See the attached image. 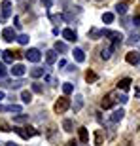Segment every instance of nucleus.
Segmentation results:
<instances>
[{
	"label": "nucleus",
	"instance_id": "nucleus-1",
	"mask_svg": "<svg viewBox=\"0 0 140 146\" xmlns=\"http://www.w3.org/2000/svg\"><path fill=\"white\" fill-rule=\"evenodd\" d=\"M102 36H108L110 40H112V48L114 49L118 48V46H121V42H123V34L116 33V31H102Z\"/></svg>",
	"mask_w": 140,
	"mask_h": 146
},
{
	"label": "nucleus",
	"instance_id": "nucleus-2",
	"mask_svg": "<svg viewBox=\"0 0 140 146\" xmlns=\"http://www.w3.org/2000/svg\"><path fill=\"white\" fill-rule=\"evenodd\" d=\"M68 108H70V99H68V97H61V99H57V101H55V104H53L55 114H63V112H66Z\"/></svg>",
	"mask_w": 140,
	"mask_h": 146
},
{
	"label": "nucleus",
	"instance_id": "nucleus-3",
	"mask_svg": "<svg viewBox=\"0 0 140 146\" xmlns=\"http://www.w3.org/2000/svg\"><path fill=\"white\" fill-rule=\"evenodd\" d=\"M15 133L21 137V139H30V137L38 135V129H32V127H17Z\"/></svg>",
	"mask_w": 140,
	"mask_h": 146
},
{
	"label": "nucleus",
	"instance_id": "nucleus-4",
	"mask_svg": "<svg viewBox=\"0 0 140 146\" xmlns=\"http://www.w3.org/2000/svg\"><path fill=\"white\" fill-rule=\"evenodd\" d=\"M25 57H27L30 63H38V61L42 59V53H40L38 48H28V51H25Z\"/></svg>",
	"mask_w": 140,
	"mask_h": 146
},
{
	"label": "nucleus",
	"instance_id": "nucleus-5",
	"mask_svg": "<svg viewBox=\"0 0 140 146\" xmlns=\"http://www.w3.org/2000/svg\"><path fill=\"white\" fill-rule=\"evenodd\" d=\"M0 8H2V13H0V21H6V19L11 15V2H10V0H4Z\"/></svg>",
	"mask_w": 140,
	"mask_h": 146
},
{
	"label": "nucleus",
	"instance_id": "nucleus-6",
	"mask_svg": "<svg viewBox=\"0 0 140 146\" xmlns=\"http://www.w3.org/2000/svg\"><path fill=\"white\" fill-rule=\"evenodd\" d=\"M2 38H4L6 42H13V40H17V34L11 27H6L4 31H2Z\"/></svg>",
	"mask_w": 140,
	"mask_h": 146
},
{
	"label": "nucleus",
	"instance_id": "nucleus-7",
	"mask_svg": "<svg viewBox=\"0 0 140 146\" xmlns=\"http://www.w3.org/2000/svg\"><path fill=\"white\" fill-rule=\"evenodd\" d=\"M125 61H127L129 65H138L140 63V53L138 51H129V53L125 55Z\"/></svg>",
	"mask_w": 140,
	"mask_h": 146
},
{
	"label": "nucleus",
	"instance_id": "nucleus-8",
	"mask_svg": "<svg viewBox=\"0 0 140 146\" xmlns=\"http://www.w3.org/2000/svg\"><path fill=\"white\" fill-rule=\"evenodd\" d=\"M123 116H125V110L123 108H116V110H114V114L110 116V119H112V123H118V121L123 119Z\"/></svg>",
	"mask_w": 140,
	"mask_h": 146
},
{
	"label": "nucleus",
	"instance_id": "nucleus-9",
	"mask_svg": "<svg viewBox=\"0 0 140 146\" xmlns=\"http://www.w3.org/2000/svg\"><path fill=\"white\" fill-rule=\"evenodd\" d=\"M25 70H27V68H25L21 63H17V65L11 66V76H17V78H21V76L25 74Z\"/></svg>",
	"mask_w": 140,
	"mask_h": 146
},
{
	"label": "nucleus",
	"instance_id": "nucleus-10",
	"mask_svg": "<svg viewBox=\"0 0 140 146\" xmlns=\"http://www.w3.org/2000/svg\"><path fill=\"white\" fill-rule=\"evenodd\" d=\"M114 101H116V99H114V95H112V93H108L106 97L100 101V106H102V108H112V106H114Z\"/></svg>",
	"mask_w": 140,
	"mask_h": 146
},
{
	"label": "nucleus",
	"instance_id": "nucleus-11",
	"mask_svg": "<svg viewBox=\"0 0 140 146\" xmlns=\"http://www.w3.org/2000/svg\"><path fill=\"white\" fill-rule=\"evenodd\" d=\"M13 59H15V53H13V51H10V49L2 51V63H8V65H11V63H13Z\"/></svg>",
	"mask_w": 140,
	"mask_h": 146
},
{
	"label": "nucleus",
	"instance_id": "nucleus-12",
	"mask_svg": "<svg viewBox=\"0 0 140 146\" xmlns=\"http://www.w3.org/2000/svg\"><path fill=\"white\" fill-rule=\"evenodd\" d=\"M63 36H65L68 42H76V40H78V34H76V31H72V29H65V31H63Z\"/></svg>",
	"mask_w": 140,
	"mask_h": 146
},
{
	"label": "nucleus",
	"instance_id": "nucleus-13",
	"mask_svg": "<svg viewBox=\"0 0 140 146\" xmlns=\"http://www.w3.org/2000/svg\"><path fill=\"white\" fill-rule=\"evenodd\" d=\"M55 61H57V51H55V49L46 51V63H48V65H53Z\"/></svg>",
	"mask_w": 140,
	"mask_h": 146
},
{
	"label": "nucleus",
	"instance_id": "nucleus-14",
	"mask_svg": "<svg viewBox=\"0 0 140 146\" xmlns=\"http://www.w3.org/2000/svg\"><path fill=\"white\" fill-rule=\"evenodd\" d=\"M2 112H15V114H21V106L19 104H8V106H0Z\"/></svg>",
	"mask_w": 140,
	"mask_h": 146
},
{
	"label": "nucleus",
	"instance_id": "nucleus-15",
	"mask_svg": "<svg viewBox=\"0 0 140 146\" xmlns=\"http://www.w3.org/2000/svg\"><path fill=\"white\" fill-rule=\"evenodd\" d=\"M131 84H133V82H131V78H123V80L118 82V87H119V89H123V91H127V89L131 87Z\"/></svg>",
	"mask_w": 140,
	"mask_h": 146
},
{
	"label": "nucleus",
	"instance_id": "nucleus-16",
	"mask_svg": "<svg viewBox=\"0 0 140 146\" xmlns=\"http://www.w3.org/2000/svg\"><path fill=\"white\" fill-rule=\"evenodd\" d=\"M74 59L78 61V63H83V61H85V53H83V49H80V48L74 49Z\"/></svg>",
	"mask_w": 140,
	"mask_h": 146
},
{
	"label": "nucleus",
	"instance_id": "nucleus-17",
	"mask_svg": "<svg viewBox=\"0 0 140 146\" xmlns=\"http://www.w3.org/2000/svg\"><path fill=\"white\" fill-rule=\"evenodd\" d=\"M85 80H87V84H95V82L98 80L97 72H93V70H87V72H85Z\"/></svg>",
	"mask_w": 140,
	"mask_h": 146
},
{
	"label": "nucleus",
	"instance_id": "nucleus-18",
	"mask_svg": "<svg viewBox=\"0 0 140 146\" xmlns=\"http://www.w3.org/2000/svg\"><path fill=\"white\" fill-rule=\"evenodd\" d=\"M78 135H80V141L81 142H87V141H89V133H87L85 127H80V129H78Z\"/></svg>",
	"mask_w": 140,
	"mask_h": 146
},
{
	"label": "nucleus",
	"instance_id": "nucleus-19",
	"mask_svg": "<svg viewBox=\"0 0 140 146\" xmlns=\"http://www.w3.org/2000/svg\"><path fill=\"white\" fill-rule=\"evenodd\" d=\"M21 99H23V103H30V101H32V93L28 91V89H23L21 91Z\"/></svg>",
	"mask_w": 140,
	"mask_h": 146
},
{
	"label": "nucleus",
	"instance_id": "nucleus-20",
	"mask_svg": "<svg viewBox=\"0 0 140 146\" xmlns=\"http://www.w3.org/2000/svg\"><path fill=\"white\" fill-rule=\"evenodd\" d=\"M116 11H118L119 15H125V13H127V4H125V2H118V4H116Z\"/></svg>",
	"mask_w": 140,
	"mask_h": 146
},
{
	"label": "nucleus",
	"instance_id": "nucleus-21",
	"mask_svg": "<svg viewBox=\"0 0 140 146\" xmlns=\"http://www.w3.org/2000/svg\"><path fill=\"white\" fill-rule=\"evenodd\" d=\"M81 106H83V97L81 95H76V103H74V112H80Z\"/></svg>",
	"mask_w": 140,
	"mask_h": 146
},
{
	"label": "nucleus",
	"instance_id": "nucleus-22",
	"mask_svg": "<svg viewBox=\"0 0 140 146\" xmlns=\"http://www.w3.org/2000/svg\"><path fill=\"white\" fill-rule=\"evenodd\" d=\"M112 51H114V48H112V46H110V48H104L102 51H100V57H102L104 61H108L110 57H112Z\"/></svg>",
	"mask_w": 140,
	"mask_h": 146
},
{
	"label": "nucleus",
	"instance_id": "nucleus-23",
	"mask_svg": "<svg viewBox=\"0 0 140 146\" xmlns=\"http://www.w3.org/2000/svg\"><path fill=\"white\" fill-rule=\"evenodd\" d=\"M72 91H74V86H72L70 82H65V84H63V93H65V95H70Z\"/></svg>",
	"mask_w": 140,
	"mask_h": 146
},
{
	"label": "nucleus",
	"instance_id": "nucleus-24",
	"mask_svg": "<svg viewBox=\"0 0 140 146\" xmlns=\"http://www.w3.org/2000/svg\"><path fill=\"white\" fill-rule=\"evenodd\" d=\"M30 76H32V78H40V76H44V68H40V66H34L32 70H30Z\"/></svg>",
	"mask_w": 140,
	"mask_h": 146
},
{
	"label": "nucleus",
	"instance_id": "nucleus-25",
	"mask_svg": "<svg viewBox=\"0 0 140 146\" xmlns=\"http://www.w3.org/2000/svg\"><path fill=\"white\" fill-rule=\"evenodd\" d=\"M53 49H55V51H61V53H65V51H66V44H65V42H55Z\"/></svg>",
	"mask_w": 140,
	"mask_h": 146
},
{
	"label": "nucleus",
	"instance_id": "nucleus-26",
	"mask_svg": "<svg viewBox=\"0 0 140 146\" xmlns=\"http://www.w3.org/2000/svg\"><path fill=\"white\" fill-rule=\"evenodd\" d=\"M28 40H30V38H28V34H19V36H17V42L21 44V46H27Z\"/></svg>",
	"mask_w": 140,
	"mask_h": 146
},
{
	"label": "nucleus",
	"instance_id": "nucleus-27",
	"mask_svg": "<svg viewBox=\"0 0 140 146\" xmlns=\"http://www.w3.org/2000/svg\"><path fill=\"white\" fill-rule=\"evenodd\" d=\"M98 36H102V31H98V29H91L89 31V38H95L97 40Z\"/></svg>",
	"mask_w": 140,
	"mask_h": 146
},
{
	"label": "nucleus",
	"instance_id": "nucleus-28",
	"mask_svg": "<svg viewBox=\"0 0 140 146\" xmlns=\"http://www.w3.org/2000/svg\"><path fill=\"white\" fill-rule=\"evenodd\" d=\"M102 21L106 23V25H108V23H112V21H114V13H110V11H106V13L102 15Z\"/></svg>",
	"mask_w": 140,
	"mask_h": 146
},
{
	"label": "nucleus",
	"instance_id": "nucleus-29",
	"mask_svg": "<svg viewBox=\"0 0 140 146\" xmlns=\"http://www.w3.org/2000/svg\"><path fill=\"white\" fill-rule=\"evenodd\" d=\"M102 139H104V137H102V131L98 129L97 133H95V144H102Z\"/></svg>",
	"mask_w": 140,
	"mask_h": 146
},
{
	"label": "nucleus",
	"instance_id": "nucleus-30",
	"mask_svg": "<svg viewBox=\"0 0 140 146\" xmlns=\"http://www.w3.org/2000/svg\"><path fill=\"white\" fill-rule=\"evenodd\" d=\"M140 40V34L138 33H131V36H129V40H127V42L129 44H135V42H138Z\"/></svg>",
	"mask_w": 140,
	"mask_h": 146
},
{
	"label": "nucleus",
	"instance_id": "nucleus-31",
	"mask_svg": "<svg viewBox=\"0 0 140 146\" xmlns=\"http://www.w3.org/2000/svg\"><path fill=\"white\" fill-rule=\"evenodd\" d=\"M0 129L4 131V133H10L11 127H10V123H8V121H0Z\"/></svg>",
	"mask_w": 140,
	"mask_h": 146
},
{
	"label": "nucleus",
	"instance_id": "nucleus-32",
	"mask_svg": "<svg viewBox=\"0 0 140 146\" xmlns=\"http://www.w3.org/2000/svg\"><path fill=\"white\" fill-rule=\"evenodd\" d=\"M32 91H34V93H42V91H44L42 84H38V82H34V84H32Z\"/></svg>",
	"mask_w": 140,
	"mask_h": 146
},
{
	"label": "nucleus",
	"instance_id": "nucleus-33",
	"mask_svg": "<svg viewBox=\"0 0 140 146\" xmlns=\"http://www.w3.org/2000/svg\"><path fill=\"white\" fill-rule=\"evenodd\" d=\"M63 127H65V131H72V121H70V119H65V121H63Z\"/></svg>",
	"mask_w": 140,
	"mask_h": 146
},
{
	"label": "nucleus",
	"instance_id": "nucleus-34",
	"mask_svg": "<svg viewBox=\"0 0 140 146\" xmlns=\"http://www.w3.org/2000/svg\"><path fill=\"white\" fill-rule=\"evenodd\" d=\"M27 116L25 114H19V116H15V123H23V121H27Z\"/></svg>",
	"mask_w": 140,
	"mask_h": 146
},
{
	"label": "nucleus",
	"instance_id": "nucleus-35",
	"mask_svg": "<svg viewBox=\"0 0 140 146\" xmlns=\"http://www.w3.org/2000/svg\"><path fill=\"white\" fill-rule=\"evenodd\" d=\"M23 86V80H13L10 84V87H13V89H15V87H21Z\"/></svg>",
	"mask_w": 140,
	"mask_h": 146
},
{
	"label": "nucleus",
	"instance_id": "nucleus-36",
	"mask_svg": "<svg viewBox=\"0 0 140 146\" xmlns=\"http://www.w3.org/2000/svg\"><path fill=\"white\" fill-rule=\"evenodd\" d=\"M116 101H119L121 104H125L127 101H129V97H127V95H118V99H116Z\"/></svg>",
	"mask_w": 140,
	"mask_h": 146
},
{
	"label": "nucleus",
	"instance_id": "nucleus-37",
	"mask_svg": "<svg viewBox=\"0 0 140 146\" xmlns=\"http://www.w3.org/2000/svg\"><path fill=\"white\" fill-rule=\"evenodd\" d=\"M133 23H135V25H140V10L136 11V15H135V19H133Z\"/></svg>",
	"mask_w": 140,
	"mask_h": 146
},
{
	"label": "nucleus",
	"instance_id": "nucleus-38",
	"mask_svg": "<svg viewBox=\"0 0 140 146\" xmlns=\"http://www.w3.org/2000/svg\"><path fill=\"white\" fill-rule=\"evenodd\" d=\"M6 74V68H4V63H0V78H4Z\"/></svg>",
	"mask_w": 140,
	"mask_h": 146
},
{
	"label": "nucleus",
	"instance_id": "nucleus-39",
	"mask_svg": "<svg viewBox=\"0 0 140 146\" xmlns=\"http://www.w3.org/2000/svg\"><path fill=\"white\" fill-rule=\"evenodd\" d=\"M42 2H44L46 8H51V4H53V0H42Z\"/></svg>",
	"mask_w": 140,
	"mask_h": 146
},
{
	"label": "nucleus",
	"instance_id": "nucleus-40",
	"mask_svg": "<svg viewBox=\"0 0 140 146\" xmlns=\"http://www.w3.org/2000/svg\"><path fill=\"white\" fill-rule=\"evenodd\" d=\"M13 23H15V29H21V23H19V17H13Z\"/></svg>",
	"mask_w": 140,
	"mask_h": 146
},
{
	"label": "nucleus",
	"instance_id": "nucleus-41",
	"mask_svg": "<svg viewBox=\"0 0 140 146\" xmlns=\"http://www.w3.org/2000/svg\"><path fill=\"white\" fill-rule=\"evenodd\" d=\"M135 95H136V97H140V87H136V89H135Z\"/></svg>",
	"mask_w": 140,
	"mask_h": 146
},
{
	"label": "nucleus",
	"instance_id": "nucleus-42",
	"mask_svg": "<svg viewBox=\"0 0 140 146\" xmlns=\"http://www.w3.org/2000/svg\"><path fill=\"white\" fill-rule=\"evenodd\" d=\"M66 146H78V144H76V141H70V142H68Z\"/></svg>",
	"mask_w": 140,
	"mask_h": 146
},
{
	"label": "nucleus",
	"instance_id": "nucleus-43",
	"mask_svg": "<svg viewBox=\"0 0 140 146\" xmlns=\"http://www.w3.org/2000/svg\"><path fill=\"white\" fill-rule=\"evenodd\" d=\"M4 146H17V144H15V142H6Z\"/></svg>",
	"mask_w": 140,
	"mask_h": 146
},
{
	"label": "nucleus",
	"instance_id": "nucleus-44",
	"mask_svg": "<svg viewBox=\"0 0 140 146\" xmlns=\"http://www.w3.org/2000/svg\"><path fill=\"white\" fill-rule=\"evenodd\" d=\"M4 97H6V95H4V91H0V101H4Z\"/></svg>",
	"mask_w": 140,
	"mask_h": 146
},
{
	"label": "nucleus",
	"instance_id": "nucleus-45",
	"mask_svg": "<svg viewBox=\"0 0 140 146\" xmlns=\"http://www.w3.org/2000/svg\"><path fill=\"white\" fill-rule=\"evenodd\" d=\"M125 2H131V0H125Z\"/></svg>",
	"mask_w": 140,
	"mask_h": 146
},
{
	"label": "nucleus",
	"instance_id": "nucleus-46",
	"mask_svg": "<svg viewBox=\"0 0 140 146\" xmlns=\"http://www.w3.org/2000/svg\"><path fill=\"white\" fill-rule=\"evenodd\" d=\"M98 2H102V0H98Z\"/></svg>",
	"mask_w": 140,
	"mask_h": 146
},
{
	"label": "nucleus",
	"instance_id": "nucleus-47",
	"mask_svg": "<svg viewBox=\"0 0 140 146\" xmlns=\"http://www.w3.org/2000/svg\"><path fill=\"white\" fill-rule=\"evenodd\" d=\"M138 66H140V63H138Z\"/></svg>",
	"mask_w": 140,
	"mask_h": 146
},
{
	"label": "nucleus",
	"instance_id": "nucleus-48",
	"mask_svg": "<svg viewBox=\"0 0 140 146\" xmlns=\"http://www.w3.org/2000/svg\"><path fill=\"white\" fill-rule=\"evenodd\" d=\"M0 53H2V51H0Z\"/></svg>",
	"mask_w": 140,
	"mask_h": 146
}]
</instances>
